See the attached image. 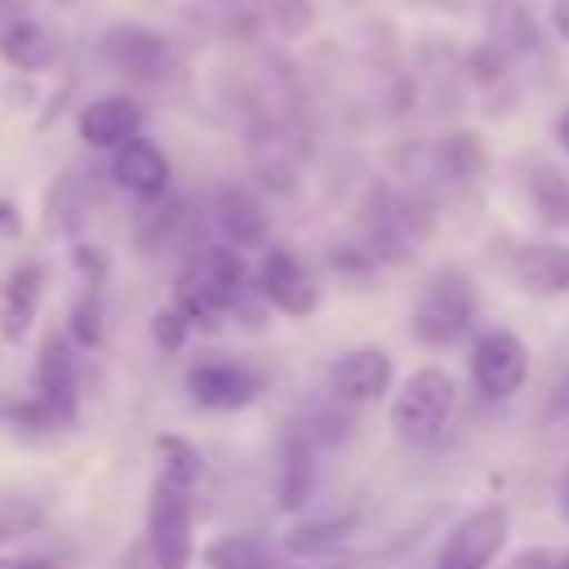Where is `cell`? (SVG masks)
<instances>
[{"label":"cell","instance_id":"cell-1","mask_svg":"<svg viewBox=\"0 0 569 569\" xmlns=\"http://www.w3.org/2000/svg\"><path fill=\"white\" fill-rule=\"evenodd\" d=\"M249 271L240 262V253L231 244H209L196 249L191 262L182 267L178 284H173V307L191 320V329H213L222 325L236 302L249 293Z\"/></svg>","mask_w":569,"mask_h":569},{"label":"cell","instance_id":"cell-2","mask_svg":"<svg viewBox=\"0 0 569 569\" xmlns=\"http://www.w3.org/2000/svg\"><path fill=\"white\" fill-rule=\"evenodd\" d=\"M31 382H36L31 400H27V405H13L9 413H13L22 427H40V431H62V427H71L76 413H80V378H76L71 342H67L62 333H44Z\"/></svg>","mask_w":569,"mask_h":569},{"label":"cell","instance_id":"cell-3","mask_svg":"<svg viewBox=\"0 0 569 569\" xmlns=\"http://www.w3.org/2000/svg\"><path fill=\"white\" fill-rule=\"evenodd\" d=\"M147 547L160 569H187L196 556V485L178 476H156L147 498Z\"/></svg>","mask_w":569,"mask_h":569},{"label":"cell","instance_id":"cell-4","mask_svg":"<svg viewBox=\"0 0 569 569\" xmlns=\"http://www.w3.org/2000/svg\"><path fill=\"white\" fill-rule=\"evenodd\" d=\"M453 405H458L453 378L445 369H436V365H422L396 391V400H391V427L409 445H431V440L445 436V427L453 418Z\"/></svg>","mask_w":569,"mask_h":569},{"label":"cell","instance_id":"cell-5","mask_svg":"<svg viewBox=\"0 0 569 569\" xmlns=\"http://www.w3.org/2000/svg\"><path fill=\"white\" fill-rule=\"evenodd\" d=\"M471 316H476L471 280L458 267H440L422 284V293L413 302V316H409V329L422 347H449L471 329Z\"/></svg>","mask_w":569,"mask_h":569},{"label":"cell","instance_id":"cell-6","mask_svg":"<svg viewBox=\"0 0 569 569\" xmlns=\"http://www.w3.org/2000/svg\"><path fill=\"white\" fill-rule=\"evenodd\" d=\"M467 369H471V382L485 400H507L529 382V347L511 329H489L471 347Z\"/></svg>","mask_w":569,"mask_h":569},{"label":"cell","instance_id":"cell-7","mask_svg":"<svg viewBox=\"0 0 569 569\" xmlns=\"http://www.w3.org/2000/svg\"><path fill=\"white\" fill-rule=\"evenodd\" d=\"M187 396L200 405V409H213V413H236L244 405H253L267 387V378L240 360H196L182 378Z\"/></svg>","mask_w":569,"mask_h":569},{"label":"cell","instance_id":"cell-8","mask_svg":"<svg viewBox=\"0 0 569 569\" xmlns=\"http://www.w3.org/2000/svg\"><path fill=\"white\" fill-rule=\"evenodd\" d=\"M507 542V511L502 507H476L471 516H462L453 525V533L445 538L436 569H489L493 556Z\"/></svg>","mask_w":569,"mask_h":569},{"label":"cell","instance_id":"cell-9","mask_svg":"<svg viewBox=\"0 0 569 569\" xmlns=\"http://www.w3.org/2000/svg\"><path fill=\"white\" fill-rule=\"evenodd\" d=\"M258 289H262V298L276 307V311H284V316H293V320H302V316H311L316 311V302H320V289H316V276L302 267V258L298 253H289V249H267L262 253V262H258Z\"/></svg>","mask_w":569,"mask_h":569},{"label":"cell","instance_id":"cell-10","mask_svg":"<svg viewBox=\"0 0 569 569\" xmlns=\"http://www.w3.org/2000/svg\"><path fill=\"white\" fill-rule=\"evenodd\" d=\"M391 356L382 347H351L329 365V391L351 405L382 400L391 391Z\"/></svg>","mask_w":569,"mask_h":569},{"label":"cell","instance_id":"cell-11","mask_svg":"<svg viewBox=\"0 0 569 569\" xmlns=\"http://www.w3.org/2000/svg\"><path fill=\"white\" fill-rule=\"evenodd\" d=\"M111 182L129 196H138L142 204H156L169 191V160L156 142L147 138H129L124 147L111 151Z\"/></svg>","mask_w":569,"mask_h":569},{"label":"cell","instance_id":"cell-12","mask_svg":"<svg viewBox=\"0 0 569 569\" xmlns=\"http://www.w3.org/2000/svg\"><path fill=\"white\" fill-rule=\"evenodd\" d=\"M76 129L89 147H102V151H116L124 147L129 138H138L142 129V107L124 93H107V98H93L80 116H76Z\"/></svg>","mask_w":569,"mask_h":569},{"label":"cell","instance_id":"cell-13","mask_svg":"<svg viewBox=\"0 0 569 569\" xmlns=\"http://www.w3.org/2000/svg\"><path fill=\"white\" fill-rule=\"evenodd\" d=\"M40 293H44V267L36 258L18 262L4 280H0V333L9 342H22L36 325L40 311Z\"/></svg>","mask_w":569,"mask_h":569},{"label":"cell","instance_id":"cell-14","mask_svg":"<svg viewBox=\"0 0 569 569\" xmlns=\"http://www.w3.org/2000/svg\"><path fill=\"white\" fill-rule=\"evenodd\" d=\"M102 58L133 80H156L169 67V44L147 27H111L102 36Z\"/></svg>","mask_w":569,"mask_h":569},{"label":"cell","instance_id":"cell-15","mask_svg":"<svg viewBox=\"0 0 569 569\" xmlns=\"http://www.w3.org/2000/svg\"><path fill=\"white\" fill-rule=\"evenodd\" d=\"M209 218L218 227V236L231 244V249H258L267 244V213L258 204V196L240 191V187H222L209 204Z\"/></svg>","mask_w":569,"mask_h":569},{"label":"cell","instance_id":"cell-16","mask_svg":"<svg viewBox=\"0 0 569 569\" xmlns=\"http://www.w3.org/2000/svg\"><path fill=\"white\" fill-rule=\"evenodd\" d=\"M311 480H316V462H311V440L289 427L280 431V445H276V498L280 507H302L307 493H311Z\"/></svg>","mask_w":569,"mask_h":569},{"label":"cell","instance_id":"cell-17","mask_svg":"<svg viewBox=\"0 0 569 569\" xmlns=\"http://www.w3.org/2000/svg\"><path fill=\"white\" fill-rule=\"evenodd\" d=\"M511 276L533 298H556L569 289V249L556 244H525L511 262Z\"/></svg>","mask_w":569,"mask_h":569},{"label":"cell","instance_id":"cell-18","mask_svg":"<svg viewBox=\"0 0 569 569\" xmlns=\"http://www.w3.org/2000/svg\"><path fill=\"white\" fill-rule=\"evenodd\" d=\"M209 569H289L284 551L267 533H227L204 551Z\"/></svg>","mask_w":569,"mask_h":569},{"label":"cell","instance_id":"cell-19","mask_svg":"<svg viewBox=\"0 0 569 569\" xmlns=\"http://www.w3.org/2000/svg\"><path fill=\"white\" fill-rule=\"evenodd\" d=\"M89 218V187L80 173H62L44 200V222L53 236H76Z\"/></svg>","mask_w":569,"mask_h":569},{"label":"cell","instance_id":"cell-20","mask_svg":"<svg viewBox=\"0 0 569 569\" xmlns=\"http://www.w3.org/2000/svg\"><path fill=\"white\" fill-rule=\"evenodd\" d=\"M0 53H4V62H13L18 71H40V67L49 62L53 44H49V36H44L36 22H13V27H4V36H0Z\"/></svg>","mask_w":569,"mask_h":569},{"label":"cell","instance_id":"cell-21","mask_svg":"<svg viewBox=\"0 0 569 569\" xmlns=\"http://www.w3.org/2000/svg\"><path fill=\"white\" fill-rule=\"evenodd\" d=\"M529 196H533V209L542 222H569V178L560 169H547L538 164L533 178H529Z\"/></svg>","mask_w":569,"mask_h":569},{"label":"cell","instance_id":"cell-22","mask_svg":"<svg viewBox=\"0 0 569 569\" xmlns=\"http://www.w3.org/2000/svg\"><path fill=\"white\" fill-rule=\"evenodd\" d=\"M156 449H160V471H164V476H178V480H187V485H200L204 458H200V449H196L191 440H182V436H160Z\"/></svg>","mask_w":569,"mask_h":569},{"label":"cell","instance_id":"cell-23","mask_svg":"<svg viewBox=\"0 0 569 569\" xmlns=\"http://www.w3.org/2000/svg\"><path fill=\"white\" fill-rule=\"evenodd\" d=\"M67 325H71V342L98 347V338H102V293H98V284H89V289L71 302Z\"/></svg>","mask_w":569,"mask_h":569},{"label":"cell","instance_id":"cell-24","mask_svg":"<svg viewBox=\"0 0 569 569\" xmlns=\"http://www.w3.org/2000/svg\"><path fill=\"white\" fill-rule=\"evenodd\" d=\"M187 333H191V320L169 302L164 311H156L151 316V338L160 342V351H178L182 342H187Z\"/></svg>","mask_w":569,"mask_h":569},{"label":"cell","instance_id":"cell-25","mask_svg":"<svg viewBox=\"0 0 569 569\" xmlns=\"http://www.w3.org/2000/svg\"><path fill=\"white\" fill-rule=\"evenodd\" d=\"M40 525V507L27 498H0V538H18Z\"/></svg>","mask_w":569,"mask_h":569},{"label":"cell","instance_id":"cell-26","mask_svg":"<svg viewBox=\"0 0 569 569\" xmlns=\"http://www.w3.org/2000/svg\"><path fill=\"white\" fill-rule=\"evenodd\" d=\"M445 160H449V173H458V178H467V173H476L485 164V156H480V147L471 138H449L445 142Z\"/></svg>","mask_w":569,"mask_h":569},{"label":"cell","instance_id":"cell-27","mask_svg":"<svg viewBox=\"0 0 569 569\" xmlns=\"http://www.w3.org/2000/svg\"><path fill=\"white\" fill-rule=\"evenodd\" d=\"M76 262H80V271L89 276V284H102V276H107V258H102L93 244H76Z\"/></svg>","mask_w":569,"mask_h":569},{"label":"cell","instance_id":"cell-28","mask_svg":"<svg viewBox=\"0 0 569 569\" xmlns=\"http://www.w3.org/2000/svg\"><path fill=\"white\" fill-rule=\"evenodd\" d=\"M120 569H160V560L151 556V547H147V538H142V542H133V547L124 551Z\"/></svg>","mask_w":569,"mask_h":569},{"label":"cell","instance_id":"cell-29","mask_svg":"<svg viewBox=\"0 0 569 569\" xmlns=\"http://www.w3.org/2000/svg\"><path fill=\"white\" fill-rule=\"evenodd\" d=\"M507 569H556V560H551V551H542V547H529V551H520Z\"/></svg>","mask_w":569,"mask_h":569},{"label":"cell","instance_id":"cell-30","mask_svg":"<svg viewBox=\"0 0 569 569\" xmlns=\"http://www.w3.org/2000/svg\"><path fill=\"white\" fill-rule=\"evenodd\" d=\"M0 236L4 240H18L22 236V218H18V204L13 200H0Z\"/></svg>","mask_w":569,"mask_h":569},{"label":"cell","instance_id":"cell-31","mask_svg":"<svg viewBox=\"0 0 569 569\" xmlns=\"http://www.w3.org/2000/svg\"><path fill=\"white\" fill-rule=\"evenodd\" d=\"M551 27H556L560 40L569 44V0H551Z\"/></svg>","mask_w":569,"mask_h":569},{"label":"cell","instance_id":"cell-32","mask_svg":"<svg viewBox=\"0 0 569 569\" xmlns=\"http://www.w3.org/2000/svg\"><path fill=\"white\" fill-rule=\"evenodd\" d=\"M0 569H53V565L40 556H0Z\"/></svg>","mask_w":569,"mask_h":569},{"label":"cell","instance_id":"cell-33","mask_svg":"<svg viewBox=\"0 0 569 569\" xmlns=\"http://www.w3.org/2000/svg\"><path fill=\"white\" fill-rule=\"evenodd\" d=\"M556 138H560V147H565V156H569V107H565L560 120H556Z\"/></svg>","mask_w":569,"mask_h":569},{"label":"cell","instance_id":"cell-34","mask_svg":"<svg viewBox=\"0 0 569 569\" xmlns=\"http://www.w3.org/2000/svg\"><path fill=\"white\" fill-rule=\"evenodd\" d=\"M565 516H569V480H565Z\"/></svg>","mask_w":569,"mask_h":569},{"label":"cell","instance_id":"cell-35","mask_svg":"<svg viewBox=\"0 0 569 569\" xmlns=\"http://www.w3.org/2000/svg\"><path fill=\"white\" fill-rule=\"evenodd\" d=\"M556 569H569V556H565V560H556Z\"/></svg>","mask_w":569,"mask_h":569},{"label":"cell","instance_id":"cell-36","mask_svg":"<svg viewBox=\"0 0 569 569\" xmlns=\"http://www.w3.org/2000/svg\"><path fill=\"white\" fill-rule=\"evenodd\" d=\"M0 4H4V0H0Z\"/></svg>","mask_w":569,"mask_h":569}]
</instances>
